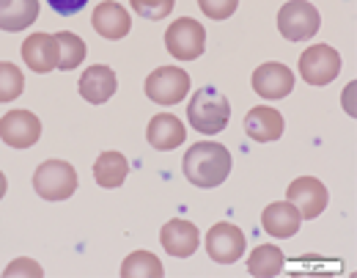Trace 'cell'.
I'll return each instance as SVG.
<instances>
[{
  "label": "cell",
  "instance_id": "6da1fadb",
  "mask_svg": "<svg viewBox=\"0 0 357 278\" xmlns=\"http://www.w3.org/2000/svg\"><path fill=\"white\" fill-rule=\"evenodd\" d=\"M231 174V154L223 143L201 140L184 154V177L195 187H218Z\"/></svg>",
  "mask_w": 357,
  "mask_h": 278
},
{
  "label": "cell",
  "instance_id": "7a4b0ae2",
  "mask_svg": "<svg viewBox=\"0 0 357 278\" xmlns=\"http://www.w3.org/2000/svg\"><path fill=\"white\" fill-rule=\"evenodd\" d=\"M187 119H190L195 133L218 136V133H223L228 119H231V105L218 89L204 86L192 94V99L187 105Z\"/></svg>",
  "mask_w": 357,
  "mask_h": 278
},
{
  "label": "cell",
  "instance_id": "3957f363",
  "mask_svg": "<svg viewBox=\"0 0 357 278\" xmlns=\"http://www.w3.org/2000/svg\"><path fill=\"white\" fill-rule=\"evenodd\" d=\"M33 187L45 201H66L77 190V171L63 160H47L33 174Z\"/></svg>",
  "mask_w": 357,
  "mask_h": 278
},
{
  "label": "cell",
  "instance_id": "277c9868",
  "mask_svg": "<svg viewBox=\"0 0 357 278\" xmlns=\"http://www.w3.org/2000/svg\"><path fill=\"white\" fill-rule=\"evenodd\" d=\"M319 11L308 0H289L278 11V28L289 42H305L319 31Z\"/></svg>",
  "mask_w": 357,
  "mask_h": 278
},
{
  "label": "cell",
  "instance_id": "5b68a950",
  "mask_svg": "<svg viewBox=\"0 0 357 278\" xmlns=\"http://www.w3.org/2000/svg\"><path fill=\"white\" fill-rule=\"evenodd\" d=\"M206 47V31L201 22L181 17L165 31V50L178 61H195Z\"/></svg>",
  "mask_w": 357,
  "mask_h": 278
},
{
  "label": "cell",
  "instance_id": "8992f818",
  "mask_svg": "<svg viewBox=\"0 0 357 278\" xmlns=\"http://www.w3.org/2000/svg\"><path fill=\"white\" fill-rule=\"evenodd\" d=\"M341 72V55L330 45H313L300 55V75L311 86H327Z\"/></svg>",
  "mask_w": 357,
  "mask_h": 278
},
{
  "label": "cell",
  "instance_id": "52a82bcc",
  "mask_svg": "<svg viewBox=\"0 0 357 278\" xmlns=\"http://www.w3.org/2000/svg\"><path fill=\"white\" fill-rule=\"evenodd\" d=\"M190 92V75L178 66H160L146 78V96L157 105H176Z\"/></svg>",
  "mask_w": 357,
  "mask_h": 278
},
{
  "label": "cell",
  "instance_id": "ba28073f",
  "mask_svg": "<svg viewBox=\"0 0 357 278\" xmlns=\"http://www.w3.org/2000/svg\"><path fill=\"white\" fill-rule=\"evenodd\" d=\"M0 138L14 149H31L42 138V122L31 110H8L0 119Z\"/></svg>",
  "mask_w": 357,
  "mask_h": 278
},
{
  "label": "cell",
  "instance_id": "9c48e42d",
  "mask_svg": "<svg viewBox=\"0 0 357 278\" xmlns=\"http://www.w3.org/2000/svg\"><path fill=\"white\" fill-rule=\"evenodd\" d=\"M286 198L300 210L303 221L319 218V215L324 212L327 201H330L327 187L321 185L319 180H313V177H300V180H294V182L289 185V190H286Z\"/></svg>",
  "mask_w": 357,
  "mask_h": 278
},
{
  "label": "cell",
  "instance_id": "30bf717a",
  "mask_svg": "<svg viewBox=\"0 0 357 278\" xmlns=\"http://www.w3.org/2000/svg\"><path fill=\"white\" fill-rule=\"evenodd\" d=\"M206 251L218 265H234L245 254V232L234 224H215L206 234Z\"/></svg>",
  "mask_w": 357,
  "mask_h": 278
},
{
  "label": "cell",
  "instance_id": "8fae6325",
  "mask_svg": "<svg viewBox=\"0 0 357 278\" xmlns=\"http://www.w3.org/2000/svg\"><path fill=\"white\" fill-rule=\"evenodd\" d=\"M91 25L96 28L99 36H105V39H110V42H119V39H124V36L130 34L132 17H130V11H127L121 3L105 0V3H99V6L93 8Z\"/></svg>",
  "mask_w": 357,
  "mask_h": 278
},
{
  "label": "cell",
  "instance_id": "7c38bea8",
  "mask_svg": "<svg viewBox=\"0 0 357 278\" xmlns=\"http://www.w3.org/2000/svg\"><path fill=\"white\" fill-rule=\"evenodd\" d=\"M291 89H294V75L286 64L269 61L253 72V92L261 94L264 99H283Z\"/></svg>",
  "mask_w": 357,
  "mask_h": 278
},
{
  "label": "cell",
  "instance_id": "4fadbf2b",
  "mask_svg": "<svg viewBox=\"0 0 357 278\" xmlns=\"http://www.w3.org/2000/svg\"><path fill=\"white\" fill-rule=\"evenodd\" d=\"M22 61L36 75H47L58 66V45L52 34H33L22 42Z\"/></svg>",
  "mask_w": 357,
  "mask_h": 278
},
{
  "label": "cell",
  "instance_id": "5bb4252c",
  "mask_svg": "<svg viewBox=\"0 0 357 278\" xmlns=\"http://www.w3.org/2000/svg\"><path fill=\"white\" fill-rule=\"evenodd\" d=\"M160 240H162V248L171 256H176V259L192 256L198 251V245H201V234L195 229V224H190V221H171V224H165L162 232H160Z\"/></svg>",
  "mask_w": 357,
  "mask_h": 278
},
{
  "label": "cell",
  "instance_id": "9a60e30c",
  "mask_svg": "<svg viewBox=\"0 0 357 278\" xmlns=\"http://www.w3.org/2000/svg\"><path fill=\"white\" fill-rule=\"evenodd\" d=\"M261 224H264V232L272 234V237H294L303 226V215L300 210L291 204V201H275L269 204L267 210L261 212Z\"/></svg>",
  "mask_w": 357,
  "mask_h": 278
},
{
  "label": "cell",
  "instance_id": "2e32d148",
  "mask_svg": "<svg viewBox=\"0 0 357 278\" xmlns=\"http://www.w3.org/2000/svg\"><path fill=\"white\" fill-rule=\"evenodd\" d=\"M116 86H119V80H116V72L110 69V66H102V64H96V66H91L83 72V78H80V96L91 102V105H102V102H107L113 94H116Z\"/></svg>",
  "mask_w": 357,
  "mask_h": 278
},
{
  "label": "cell",
  "instance_id": "e0dca14e",
  "mask_svg": "<svg viewBox=\"0 0 357 278\" xmlns=\"http://www.w3.org/2000/svg\"><path fill=\"white\" fill-rule=\"evenodd\" d=\"M146 138L154 149L160 152H171L184 143L187 138V130L184 124L178 122L174 113H157L151 122H149V130H146Z\"/></svg>",
  "mask_w": 357,
  "mask_h": 278
},
{
  "label": "cell",
  "instance_id": "ac0fdd59",
  "mask_svg": "<svg viewBox=\"0 0 357 278\" xmlns=\"http://www.w3.org/2000/svg\"><path fill=\"white\" fill-rule=\"evenodd\" d=\"M283 116L275 110V108H267V105H259L253 108L248 116H245V133L259 143H269V140H278L283 136Z\"/></svg>",
  "mask_w": 357,
  "mask_h": 278
},
{
  "label": "cell",
  "instance_id": "d6986e66",
  "mask_svg": "<svg viewBox=\"0 0 357 278\" xmlns=\"http://www.w3.org/2000/svg\"><path fill=\"white\" fill-rule=\"evenodd\" d=\"M39 20V0H0V31L17 34Z\"/></svg>",
  "mask_w": 357,
  "mask_h": 278
},
{
  "label": "cell",
  "instance_id": "ffe728a7",
  "mask_svg": "<svg viewBox=\"0 0 357 278\" xmlns=\"http://www.w3.org/2000/svg\"><path fill=\"white\" fill-rule=\"evenodd\" d=\"M127 174H130V166L121 152H102L93 163V180L99 187H110V190L121 187Z\"/></svg>",
  "mask_w": 357,
  "mask_h": 278
},
{
  "label": "cell",
  "instance_id": "44dd1931",
  "mask_svg": "<svg viewBox=\"0 0 357 278\" xmlns=\"http://www.w3.org/2000/svg\"><path fill=\"white\" fill-rule=\"evenodd\" d=\"M283 265H286V259L278 245H259L248 259V273L256 278H272L280 276Z\"/></svg>",
  "mask_w": 357,
  "mask_h": 278
},
{
  "label": "cell",
  "instance_id": "7402d4cb",
  "mask_svg": "<svg viewBox=\"0 0 357 278\" xmlns=\"http://www.w3.org/2000/svg\"><path fill=\"white\" fill-rule=\"evenodd\" d=\"M55 45H58V66L61 72H69V69H77L86 58V42L72 34V31H63V34H55Z\"/></svg>",
  "mask_w": 357,
  "mask_h": 278
},
{
  "label": "cell",
  "instance_id": "603a6c76",
  "mask_svg": "<svg viewBox=\"0 0 357 278\" xmlns=\"http://www.w3.org/2000/svg\"><path fill=\"white\" fill-rule=\"evenodd\" d=\"M162 262L149 251H135L121 265V278H162Z\"/></svg>",
  "mask_w": 357,
  "mask_h": 278
},
{
  "label": "cell",
  "instance_id": "cb8c5ba5",
  "mask_svg": "<svg viewBox=\"0 0 357 278\" xmlns=\"http://www.w3.org/2000/svg\"><path fill=\"white\" fill-rule=\"evenodd\" d=\"M25 89V78H22V72L14 66V64H8V61H3L0 64V102H11V99H17L20 94Z\"/></svg>",
  "mask_w": 357,
  "mask_h": 278
},
{
  "label": "cell",
  "instance_id": "d4e9b609",
  "mask_svg": "<svg viewBox=\"0 0 357 278\" xmlns=\"http://www.w3.org/2000/svg\"><path fill=\"white\" fill-rule=\"evenodd\" d=\"M130 3L135 14H140L143 20H165L176 6V0H130Z\"/></svg>",
  "mask_w": 357,
  "mask_h": 278
},
{
  "label": "cell",
  "instance_id": "484cf974",
  "mask_svg": "<svg viewBox=\"0 0 357 278\" xmlns=\"http://www.w3.org/2000/svg\"><path fill=\"white\" fill-rule=\"evenodd\" d=\"M198 6L209 20H228L236 11L239 0H198Z\"/></svg>",
  "mask_w": 357,
  "mask_h": 278
},
{
  "label": "cell",
  "instance_id": "4316f807",
  "mask_svg": "<svg viewBox=\"0 0 357 278\" xmlns=\"http://www.w3.org/2000/svg\"><path fill=\"white\" fill-rule=\"evenodd\" d=\"M3 276L6 278H14V276H33V278H42L45 276V270L39 268V262H33V259H14L6 270H3Z\"/></svg>",
  "mask_w": 357,
  "mask_h": 278
},
{
  "label": "cell",
  "instance_id": "83f0119b",
  "mask_svg": "<svg viewBox=\"0 0 357 278\" xmlns=\"http://www.w3.org/2000/svg\"><path fill=\"white\" fill-rule=\"evenodd\" d=\"M47 3H50V8H52L55 14H61V17H72V14L83 11L89 0H47Z\"/></svg>",
  "mask_w": 357,
  "mask_h": 278
},
{
  "label": "cell",
  "instance_id": "f1b7e54d",
  "mask_svg": "<svg viewBox=\"0 0 357 278\" xmlns=\"http://www.w3.org/2000/svg\"><path fill=\"white\" fill-rule=\"evenodd\" d=\"M6 177H3V171H0V201H3V196H6Z\"/></svg>",
  "mask_w": 357,
  "mask_h": 278
}]
</instances>
